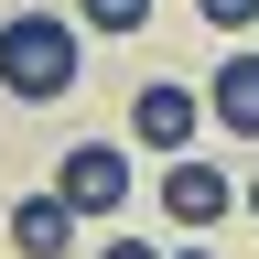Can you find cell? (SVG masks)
I'll use <instances>...</instances> for the list:
<instances>
[{
    "mask_svg": "<svg viewBox=\"0 0 259 259\" xmlns=\"http://www.w3.org/2000/svg\"><path fill=\"white\" fill-rule=\"evenodd\" d=\"M227 205H238V184H227L216 162H194V151L162 162V216H173V227H216Z\"/></svg>",
    "mask_w": 259,
    "mask_h": 259,
    "instance_id": "cell-3",
    "label": "cell"
},
{
    "mask_svg": "<svg viewBox=\"0 0 259 259\" xmlns=\"http://www.w3.org/2000/svg\"><path fill=\"white\" fill-rule=\"evenodd\" d=\"M130 130H141L151 151H184L194 130H205V97H194V87H173V76H151L141 97H130Z\"/></svg>",
    "mask_w": 259,
    "mask_h": 259,
    "instance_id": "cell-4",
    "label": "cell"
},
{
    "mask_svg": "<svg viewBox=\"0 0 259 259\" xmlns=\"http://www.w3.org/2000/svg\"><path fill=\"white\" fill-rule=\"evenodd\" d=\"M194 11H205L216 32H248V22H259V0H194Z\"/></svg>",
    "mask_w": 259,
    "mask_h": 259,
    "instance_id": "cell-8",
    "label": "cell"
},
{
    "mask_svg": "<svg viewBox=\"0 0 259 259\" xmlns=\"http://www.w3.org/2000/svg\"><path fill=\"white\" fill-rule=\"evenodd\" d=\"M205 108L238 130V141H259V54H227L216 65V97H205Z\"/></svg>",
    "mask_w": 259,
    "mask_h": 259,
    "instance_id": "cell-6",
    "label": "cell"
},
{
    "mask_svg": "<svg viewBox=\"0 0 259 259\" xmlns=\"http://www.w3.org/2000/svg\"><path fill=\"white\" fill-rule=\"evenodd\" d=\"M87 22H97V32H141V22H151V0H87Z\"/></svg>",
    "mask_w": 259,
    "mask_h": 259,
    "instance_id": "cell-7",
    "label": "cell"
},
{
    "mask_svg": "<svg viewBox=\"0 0 259 259\" xmlns=\"http://www.w3.org/2000/svg\"><path fill=\"white\" fill-rule=\"evenodd\" d=\"M65 87H76V22L11 11V22H0V97L44 108V97H65Z\"/></svg>",
    "mask_w": 259,
    "mask_h": 259,
    "instance_id": "cell-1",
    "label": "cell"
},
{
    "mask_svg": "<svg viewBox=\"0 0 259 259\" xmlns=\"http://www.w3.org/2000/svg\"><path fill=\"white\" fill-rule=\"evenodd\" d=\"M162 259H216V248H194V238H184V248H162Z\"/></svg>",
    "mask_w": 259,
    "mask_h": 259,
    "instance_id": "cell-10",
    "label": "cell"
},
{
    "mask_svg": "<svg viewBox=\"0 0 259 259\" xmlns=\"http://www.w3.org/2000/svg\"><path fill=\"white\" fill-rule=\"evenodd\" d=\"M54 194L76 216H119V194H130V162H119V141H76L54 162Z\"/></svg>",
    "mask_w": 259,
    "mask_h": 259,
    "instance_id": "cell-2",
    "label": "cell"
},
{
    "mask_svg": "<svg viewBox=\"0 0 259 259\" xmlns=\"http://www.w3.org/2000/svg\"><path fill=\"white\" fill-rule=\"evenodd\" d=\"M97 259H162V248H141V238H108V248H97Z\"/></svg>",
    "mask_w": 259,
    "mask_h": 259,
    "instance_id": "cell-9",
    "label": "cell"
},
{
    "mask_svg": "<svg viewBox=\"0 0 259 259\" xmlns=\"http://www.w3.org/2000/svg\"><path fill=\"white\" fill-rule=\"evenodd\" d=\"M11 248H22V259H65V248H76V205H65V194L11 205Z\"/></svg>",
    "mask_w": 259,
    "mask_h": 259,
    "instance_id": "cell-5",
    "label": "cell"
},
{
    "mask_svg": "<svg viewBox=\"0 0 259 259\" xmlns=\"http://www.w3.org/2000/svg\"><path fill=\"white\" fill-rule=\"evenodd\" d=\"M238 205H248V216H259V184H238Z\"/></svg>",
    "mask_w": 259,
    "mask_h": 259,
    "instance_id": "cell-11",
    "label": "cell"
}]
</instances>
